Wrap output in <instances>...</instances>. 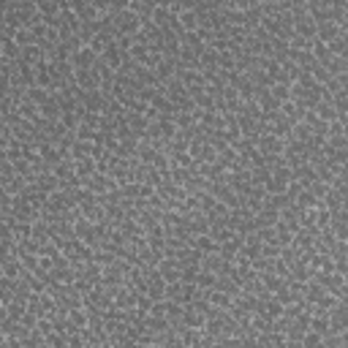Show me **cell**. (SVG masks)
<instances>
[{
    "label": "cell",
    "instance_id": "9c48e42d",
    "mask_svg": "<svg viewBox=\"0 0 348 348\" xmlns=\"http://www.w3.org/2000/svg\"><path fill=\"white\" fill-rule=\"evenodd\" d=\"M313 204H316V196H313V190H302V193L296 196V207H299V210H302V207H313Z\"/></svg>",
    "mask_w": 348,
    "mask_h": 348
},
{
    "label": "cell",
    "instance_id": "8992f818",
    "mask_svg": "<svg viewBox=\"0 0 348 348\" xmlns=\"http://www.w3.org/2000/svg\"><path fill=\"white\" fill-rule=\"evenodd\" d=\"M310 326H313V332H319L321 337H326V335H329L332 321H329V316H326V319H324V316H316V319L310 321Z\"/></svg>",
    "mask_w": 348,
    "mask_h": 348
},
{
    "label": "cell",
    "instance_id": "30bf717a",
    "mask_svg": "<svg viewBox=\"0 0 348 348\" xmlns=\"http://www.w3.org/2000/svg\"><path fill=\"white\" fill-rule=\"evenodd\" d=\"M310 190H313V196L319 199V196H324V193H326V185H324V183H313V188H310Z\"/></svg>",
    "mask_w": 348,
    "mask_h": 348
},
{
    "label": "cell",
    "instance_id": "ba28073f",
    "mask_svg": "<svg viewBox=\"0 0 348 348\" xmlns=\"http://www.w3.org/2000/svg\"><path fill=\"white\" fill-rule=\"evenodd\" d=\"M196 283H199L201 289H213V286L218 283V275H215V272H199Z\"/></svg>",
    "mask_w": 348,
    "mask_h": 348
},
{
    "label": "cell",
    "instance_id": "8fae6325",
    "mask_svg": "<svg viewBox=\"0 0 348 348\" xmlns=\"http://www.w3.org/2000/svg\"><path fill=\"white\" fill-rule=\"evenodd\" d=\"M74 321H77V324H84V316L77 310V313H74Z\"/></svg>",
    "mask_w": 348,
    "mask_h": 348
},
{
    "label": "cell",
    "instance_id": "6da1fadb",
    "mask_svg": "<svg viewBox=\"0 0 348 348\" xmlns=\"http://www.w3.org/2000/svg\"><path fill=\"white\" fill-rule=\"evenodd\" d=\"M74 63H77V68H95V63H98V54H95L90 47H82L77 54H74Z\"/></svg>",
    "mask_w": 348,
    "mask_h": 348
},
{
    "label": "cell",
    "instance_id": "5b68a950",
    "mask_svg": "<svg viewBox=\"0 0 348 348\" xmlns=\"http://www.w3.org/2000/svg\"><path fill=\"white\" fill-rule=\"evenodd\" d=\"M316 114H319V120H324V123H335L337 120V109L332 107V104H326V101H321L319 107H316Z\"/></svg>",
    "mask_w": 348,
    "mask_h": 348
},
{
    "label": "cell",
    "instance_id": "3957f363",
    "mask_svg": "<svg viewBox=\"0 0 348 348\" xmlns=\"http://www.w3.org/2000/svg\"><path fill=\"white\" fill-rule=\"evenodd\" d=\"M272 95H275L280 104H283V101H291V82H286V79L275 82V84H272Z\"/></svg>",
    "mask_w": 348,
    "mask_h": 348
},
{
    "label": "cell",
    "instance_id": "52a82bcc",
    "mask_svg": "<svg viewBox=\"0 0 348 348\" xmlns=\"http://www.w3.org/2000/svg\"><path fill=\"white\" fill-rule=\"evenodd\" d=\"M294 131H296V139H299V142H305V144L313 139V128L305 123V120H302V123H296V125H294Z\"/></svg>",
    "mask_w": 348,
    "mask_h": 348
},
{
    "label": "cell",
    "instance_id": "7a4b0ae2",
    "mask_svg": "<svg viewBox=\"0 0 348 348\" xmlns=\"http://www.w3.org/2000/svg\"><path fill=\"white\" fill-rule=\"evenodd\" d=\"M337 36H340V25L337 22H332V19L319 22V38L321 41H335Z\"/></svg>",
    "mask_w": 348,
    "mask_h": 348
},
{
    "label": "cell",
    "instance_id": "277c9868",
    "mask_svg": "<svg viewBox=\"0 0 348 348\" xmlns=\"http://www.w3.org/2000/svg\"><path fill=\"white\" fill-rule=\"evenodd\" d=\"M207 299H210V305L218 307V310H226V307L234 305V302H231V294H226V291H213Z\"/></svg>",
    "mask_w": 348,
    "mask_h": 348
}]
</instances>
